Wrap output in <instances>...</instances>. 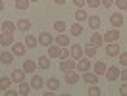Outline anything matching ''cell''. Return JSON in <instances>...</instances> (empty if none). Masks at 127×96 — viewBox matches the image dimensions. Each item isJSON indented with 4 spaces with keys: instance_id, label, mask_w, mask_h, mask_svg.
Segmentation results:
<instances>
[{
    "instance_id": "obj_28",
    "label": "cell",
    "mask_w": 127,
    "mask_h": 96,
    "mask_svg": "<svg viewBox=\"0 0 127 96\" xmlns=\"http://www.w3.org/2000/svg\"><path fill=\"white\" fill-rule=\"evenodd\" d=\"M12 85V77H0V90H8Z\"/></svg>"
},
{
    "instance_id": "obj_33",
    "label": "cell",
    "mask_w": 127,
    "mask_h": 96,
    "mask_svg": "<svg viewBox=\"0 0 127 96\" xmlns=\"http://www.w3.org/2000/svg\"><path fill=\"white\" fill-rule=\"evenodd\" d=\"M85 56H87V58H95V56H96V46L89 44V46L85 48Z\"/></svg>"
},
{
    "instance_id": "obj_4",
    "label": "cell",
    "mask_w": 127,
    "mask_h": 96,
    "mask_svg": "<svg viewBox=\"0 0 127 96\" xmlns=\"http://www.w3.org/2000/svg\"><path fill=\"white\" fill-rule=\"evenodd\" d=\"M69 52H71V58H73V60H81V58L85 56V48L79 46V44H73V46L69 48Z\"/></svg>"
},
{
    "instance_id": "obj_8",
    "label": "cell",
    "mask_w": 127,
    "mask_h": 96,
    "mask_svg": "<svg viewBox=\"0 0 127 96\" xmlns=\"http://www.w3.org/2000/svg\"><path fill=\"white\" fill-rule=\"evenodd\" d=\"M25 50H27V46L21 44V42H14V44H12V54H14V56H23Z\"/></svg>"
},
{
    "instance_id": "obj_38",
    "label": "cell",
    "mask_w": 127,
    "mask_h": 96,
    "mask_svg": "<svg viewBox=\"0 0 127 96\" xmlns=\"http://www.w3.org/2000/svg\"><path fill=\"white\" fill-rule=\"evenodd\" d=\"M87 6H91V8H98V6H102V2H100V0H87Z\"/></svg>"
},
{
    "instance_id": "obj_44",
    "label": "cell",
    "mask_w": 127,
    "mask_h": 96,
    "mask_svg": "<svg viewBox=\"0 0 127 96\" xmlns=\"http://www.w3.org/2000/svg\"><path fill=\"white\" fill-rule=\"evenodd\" d=\"M54 4H58V6H62V4H65V0H54Z\"/></svg>"
},
{
    "instance_id": "obj_42",
    "label": "cell",
    "mask_w": 127,
    "mask_h": 96,
    "mask_svg": "<svg viewBox=\"0 0 127 96\" xmlns=\"http://www.w3.org/2000/svg\"><path fill=\"white\" fill-rule=\"evenodd\" d=\"M119 79L123 81V83H127V67H125V69H123L121 73H119Z\"/></svg>"
},
{
    "instance_id": "obj_25",
    "label": "cell",
    "mask_w": 127,
    "mask_h": 96,
    "mask_svg": "<svg viewBox=\"0 0 127 96\" xmlns=\"http://www.w3.org/2000/svg\"><path fill=\"white\" fill-rule=\"evenodd\" d=\"M106 69H108V67H106V64H104V62H96V64H95V73L98 75V77H100V75H104V73H106Z\"/></svg>"
},
{
    "instance_id": "obj_23",
    "label": "cell",
    "mask_w": 127,
    "mask_h": 96,
    "mask_svg": "<svg viewBox=\"0 0 127 96\" xmlns=\"http://www.w3.org/2000/svg\"><path fill=\"white\" fill-rule=\"evenodd\" d=\"M69 33H71L73 37H79L81 33H83V27H81V23H79V21H75V23H73L71 27H69Z\"/></svg>"
},
{
    "instance_id": "obj_22",
    "label": "cell",
    "mask_w": 127,
    "mask_h": 96,
    "mask_svg": "<svg viewBox=\"0 0 127 96\" xmlns=\"http://www.w3.org/2000/svg\"><path fill=\"white\" fill-rule=\"evenodd\" d=\"M73 16H75V21H79V23H81V21H85V19H89V14L83 8H77V12H75Z\"/></svg>"
},
{
    "instance_id": "obj_35",
    "label": "cell",
    "mask_w": 127,
    "mask_h": 96,
    "mask_svg": "<svg viewBox=\"0 0 127 96\" xmlns=\"http://www.w3.org/2000/svg\"><path fill=\"white\" fill-rule=\"evenodd\" d=\"M89 96H100V88L96 87V85H91V88H89Z\"/></svg>"
},
{
    "instance_id": "obj_5",
    "label": "cell",
    "mask_w": 127,
    "mask_h": 96,
    "mask_svg": "<svg viewBox=\"0 0 127 96\" xmlns=\"http://www.w3.org/2000/svg\"><path fill=\"white\" fill-rule=\"evenodd\" d=\"M64 81H65L67 85H75V83L79 81V75H77V71H75V69H71V71H65Z\"/></svg>"
},
{
    "instance_id": "obj_36",
    "label": "cell",
    "mask_w": 127,
    "mask_h": 96,
    "mask_svg": "<svg viewBox=\"0 0 127 96\" xmlns=\"http://www.w3.org/2000/svg\"><path fill=\"white\" fill-rule=\"evenodd\" d=\"M118 58H119V64L123 65V67H127V52H119Z\"/></svg>"
},
{
    "instance_id": "obj_26",
    "label": "cell",
    "mask_w": 127,
    "mask_h": 96,
    "mask_svg": "<svg viewBox=\"0 0 127 96\" xmlns=\"http://www.w3.org/2000/svg\"><path fill=\"white\" fill-rule=\"evenodd\" d=\"M37 65H39L40 69H48V67H50V56H40Z\"/></svg>"
},
{
    "instance_id": "obj_13",
    "label": "cell",
    "mask_w": 127,
    "mask_h": 96,
    "mask_svg": "<svg viewBox=\"0 0 127 96\" xmlns=\"http://www.w3.org/2000/svg\"><path fill=\"white\" fill-rule=\"evenodd\" d=\"M110 23L118 29V27H121L123 25V14H112L110 16Z\"/></svg>"
},
{
    "instance_id": "obj_11",
    "label": "cell",
    "mask_w": 127,
    "mask_h": 96,
    "mask_svg": "<svg viewBox=\"0 0 127 96\" xmlns=\"http://www.w3.org/2000/svg\"><path fill=\"white\" fill-rule=\"evenodd\" d=\"M25 75H27V73H25L23 69H14V71H12V81H14V83H23Z\"/></svg>"
},
{
    "instance_id": "obj_41",
    "label": "cell",
    "mask_w": 127,
    "mask_h": 96,
    "mask_svg": "<svg viewBox=\"0 0 127 96\" xmlns=\"http://www.w3.org/2000/svg\"><path fill=\"white\" fill-rule=\"evenodd\" d=\"M100 2H102V6H104V8H112V4H114L116 0H100Z\"/></svg>"
},
{
    "instance_id": "obj_27",
    "label": "cell",
    "mask_w": 127,
    "mask_h": 96,
    "mask_svg": "<svg viewBox=\"0 0 127 96\" xmlns=\"http://www.w3.org/2000/svg\"><path fill=\"white\" fill-rule=\"evenodd\" d=\"M60 50H62V48L58 46V44H50V46H48V56L50 58H58L60 56Z\"/></svg>"
},
{
    "instance_id": "obj_47",
    "label": "cell",
    "mask_w": 127,
    "mask_h": 96,
    "mask_svg": "<svg viewBox=\"0 0 127 96\" xmlns=\"http://www.w3.org/2000/svg\"><path fill=\"white\" fill-rule=\"evenodd\" d=\"M125 12H127V10H125Z\"/></svg>"
},
{
    "instance_id": "obj_14",
    "label": "cell",
    "mask_w": 127,
    "mask_h": 96,
    "mask_svg": "<svg viewBox=\"0 0 127 96\" xmlns=\"http://www.w3.org/2000/svg\"><path fill=\"white\" fill-rule=\"evenodd\" d=\"M104 75H106V79L112 83V81L119 79V69H118V67H110V69H106V73H104Z\"/></svg>"
},
{
    "instance_id": "obj_34",
    "label": "cell",
    "mask_w": 127,
    "mask_h": 96,
    "mask_svg": "<svg viewBox=\"0 0 127 96\" xmlns=\"http://www.w3.org/2000/svg\"><path fill=\"white\" fill-rule=\"evenodd\" d=\"M69 56H71V52H69L65 46H62V50H60V56H58V58H60V60H67Z\"/></svg>"
},
{
    "instance_id": "obj_10",
    "label": "cell",
    "mask_w": 127,
    "mask_h": 96,
    "mask_svg": "<svg viewBox=\"0 0 127 96\" xmlns=\"http://www.w3.org/2000/svg\"><path fill=\"white\" fill-rule=\"evenodd\" d=\"M37 67H39V65L35 64L33 60H25V62H23V71L27 73V75H33V73H35V69H37Z\"/></svg>"
},
{
    "instance_id": "obj_43",
    "label": "cell",
    "mask_w": 127,
    "mask_h": 96,
    "mask_svg": "<svg viewBox=\"0 0 127 96\" xmlns=\"http://www.w3.org/2000/svg\"><path fill=\"white\" fill-rule=\"evenodd\" d=\"M4 92H6L8 96H16L17 92H19V90H10V88H8V90H4Z\"/></svg>"
},
{
    "instance_id": "obj_1",
    "label": "cell",
    "mask_w": 127,
    "mask_h": 96,
    "mask_svg": "<svg viewBox=\"0 0 127 96\" xmlns=\"http://www.w3.org/2000/svg\"><path fill=\"white\" fill-rule=\"evenodd\" d=\"M16 40H14V33H8V31H2L0 33V44L2 46H12Z\"/></svg>"
},
{
    "instance_id": "obj_18",
    "label": "cell",
    "mask_w": 127,
    "mask_h": 96,
    "mask_svg": "<svg viewBox=\"0 0 127 96\" xmlns=\"http://www.w3.org/2000/svg\"><path fill=\"white\" fill-rule=\"evenodd\" d=\"M87 21H89V27H91L93 31H96V29L100 27V17H98V16H89Z\"/></svg>"
},
{
    "instance_id": "obj_3",
    "label": "cell",
    "mask_w": 127,
    "mask_h": 96,
    "mask_svg": "<svg viewBox=\"0 0 127 96\" xmlns=\"http://www.w3.org/2000/svg\"><path fill=\"white\" fill-rule=\"evenodd\" d=\"M52 42H54V37H52L50 33L44 31V33H40V35H39V44H40V46H46L48 48Z\"/></svg>"
},
{
    "instance_id": "obj_19",
    "label": "cell",
    "mask_w": 127,
    "mask_h": 96,
    "mask_svg": "<svg viewBox=\"0 0 127 96\" xmlns=\"http://www.w3.org/2000/svg\"><path fill=\"white\" fill-rule=\"evenodd\" d=\"M29 29H31V21H29V19H19V21H17V31L27 33Z\"/></svg>"
},
{
    "instance_id": "obj_9",
    "label": "cell",
    "mask_w": 127,
    "mask_h": 96,
    "mask_svg": "<svg viewBox=\"0 0 127 96\" xmlns=\"http://www.w3.org/2000/svg\"><path fill=\"white\" fill-rule=\"evenodd\" d=\"M118 54H119V44L108 42V44H106V56L112 58V56H118Z\"/></svg>"
},
{
    "instance_id": "obj_7",
    "label": "cell",
    "mask_w": 127,
    "mask_h": 96,
    "mask_svg": "<svg viewBox=\"0 0 127 96\" xmlns=\"http://www.w3.org/2000/svg\"><path fill=\"white\" fill-rule=\"evenodd\" d=\"M29 85H31V88H33V90H39V88H42L44 81H42V77H40V75H35V73H33L31 83H29Z\"/></svg>"
},
{
    "instance_id": "obj_17",
    "label": "cell",
    "mask_w": 127,
    "mask_h": 96,
    "mask_svg": "<svg viewBox=\"0 0 127 96\" xmlns=\"http://www.w3.org/2000/svg\"><path fill=\"white\" fill-rule=\"evenodd\" d=\"M25 46L27 48H37L39 46V39L33 37V35H27V37H25Z\"/></svg>"
},
{
    "instance_id": "obj_15",
    "label": "cell",
    "mask_w": 127,
    "mask_h": 96,
    "mask_svg": "<svg viewBox=\"0 0 127 96\" xmlns=\"http://www.w3.org/2000/svg\"><path fill=\"white\" fill-rule=\"evenodd\" d=\"M83 81L89 83V85H96V83H98V75H96V73H91V71H85Z\"/></svg>"
},
{
    "instance_id": "obj_40",
    "label": "cell",
    "mask_w": 127,
    "mask_h": 96,
    "mask_svg": "<svg viewBox=\"0 0 127 96\" xmlns=\"http://www.w3.org/2000/svg\"><path fill=\"white\" fill-rule=\"evenodd\" d=\"M119 94H121V96H127V83H123V85L119 87Z\"/></svg>"
},
{
    "instance_id": "obj_6",
    "label": "cell",
    "mask_w": 127,
    "mask_h": 96,
    "mask_svg": "<svg viewBox=\"0 0 127 96\" xmlns=\"http://www.w3.org/2000/svg\"><path fill=\"white\" fill-rule=\"evenodd\" d=\"M102 39H104V42H116L119 39V31L118 29H108V33L104 35Z\"/></svg>"
},
{
    "instance_id": "obj_30",
    "label": "cell",
    "mask_w": 127,
    "mask_h": 96,
    "mask_svg": "<svg viewBox=\"0 0 127 96\" xmlns=\"http://www.w3.org/2000/svg\"><path fill=\"white\" fill-rule=\"evenodd\" d=\"M29 92H31V85H27V83H19V94L21 96H27L29 94Z\"/></svg>"
},
{
    "instance_id": "obj_37",
    "label": "cell",
    "mask_w": 127,
    "mask_h": 96,
    "mask_svg": "<svg viewBox=\"0 0 127 96\" xmlns=\"http://www.w3.org/2000/svg\"><path fill=\"white\" fill-rule=\"evenodd\" d=\"M114 4H116L119 10H127V0H116Z\"/></svg>"
},
{
    "instance_id": "obj_29",
    "label": "cell",
    "mask_w": 127,
    "mask_h": 96,
    "mask_svg": "<svg viewBox=\"0 0 127 96\" xmlns=\"http://www.w3.org/2000/svg\"><path fill=\"white\" fill-rule=\"evenodd\" d=\"M17 29V25L14 23V21H4L2 23V31H8V33H14Z\"/></svg>"
},
{
    "instance_id": "obj_31",
    "label": "cell",
    "mask_w": 127,
    "mask_h": 96,
    "mask_svg": "<svg viewBox=\"0 0 127 96\" xmlns=\"http://www.w3.org/2000/svg\"><path fill=\"white\" fill-rule=\"evenodd\" d=\"M14 4H16L17 10H27V8H29V4H31V0H16Z\"/></svg>"
},
{
    "instance_id": "obj_16",
    "label": "cell",
    "mask_w": 127,
    "mask_h": 96,
    "mask_svg": "<svg viewBox=\"0 0 127 96\" xmlns=\"http://www.w3.org/2000/svg\"><path fill=\"white\" fill-rule=\"evenodd\" d=\"M54 40H56L58 46H67V44H69V37H67L65 33H58V37H56Z\"/></svg>"
},
{
    "instance_id": "obj_2",
    "label": "cell",
    "mask_w": 127,
    "mask_h": 96,
    "mask_svg": "<svg viewBox=\"0 0 127 96\" xmlns=\"http://www.w3.org/2000/svg\"><path fill=\"white\" fill-rule=\"evenodd\" d=\"M60 69H62L64 73L65 71H71V69H77V60H62L60 62Z\"/></svg>"
},
{
    "instance_id": "obj_46",
    "label": "cell",
    "mask_w": 127,
    "mask_h": 96,
    "mask_svg": "<svg viewBox=\"0 0 127 96\" xmlns=\"http://www.w3.org/2000/svg\"><path fill=\"white\" fill-rule=\"evenodd\" d=\"M31 2H39V0H31Z\"/></svg>"
},
{
    "instance_id": "obj_24",
    "label": "cell",
    "mask_w": 127,
    "mask_h": 96,
    "mask_svg": "<svg viewBox=\"0 0 127 96\" xmlns=\"http://www.w3.org/2000/svg\"><path fill=\"white\" fill-rule=\"evenodd\" d=\"M46 88H50V90H58V88H60V81L56 79V77H50V79L46 81Z\"/></svg>"
},
{
    "instance_id": "obj_12",
    "label": "cell",
    "mask_w": 127,
    "mask_h": 96,
    "mask_svg": "<svg viewBox=\"0 0 127 96\" xmlns=\"http://www.w3.org/2000/svg\"><path fill=\"white\" fill-rule=\"evenodd\" d=\"M91 65H93V64H91V58H85V60L81 58L79 62H77V69L85 73V71H89V69H91Z\"/></svg>"
},
{
    "instance_id": "obj_45",
    "label": "cell",
    "mask_w": 127,
    "mask_h": 96,
    "mask_svg": "<svg viewBox=\"0 0 127 96\" xmlns=\"http://www.w3.org/2000/svg\"><path fill=\"white\" fill-rule=\"evenodd\" d=\"M2 10H4V0H0V14H2Z\"/></svg>"
},
{
    "instance_id": "obj_21",
    "label": "cell",
    "mask_w": 127,
    "mask_h": 96,
    "mask_svg": "<svg viewBox=\"0 0 127 96\" xmlns=\"http://www.w3.org/2000/svg\"><path fill=\"white\" fill-rule=\"evenodd\" d=\"M102 42H104V39H102V35H100V33H93V37H91V44H93V46H96V48H98V46H100V44H102Z\"/></svg>"
},
{
    "instance_id": "obj_32",
    "label": "cell",
    "mask_w": 127,
    "mask_h": 96,
    "mask_svg": "<svg viewBox=\"0 0 127 96\" xmlns=\"http://www.w3.org/2000/svg\"><path fill=\"white\" fill-rule=\"evenodd\" d=\"M65 29H67L65 21H54V31H56V33H64Z\"/></svg>"
},
{
    "instance_id": "obj_39",
    "label": "cell",
    "mask_w": 127,
    "mask_h": 96,
    "mask_svg": "<svg viewBox=\"0 0 127 96\" xmlns=\"http://www.w3.org/2000/svg\"><path fill=\"white\" fill-rule=\"evenodd\" d=\"M73 4H75V8H83L87 4V0H73Z\"/></svg>"
},
{
    "instance_id": "obj_20",
    "label": "cell",
    "mask_w": 127,
    "mask_h": 96,
    "mask_svg": "<svg viewBox=\"0 0 127 96\" xmlns=\"http://www.w3.org/2000/svg\"><path fill=\"white\" fill-rule=\"evenodd\" d=\"M0 62L4 65H10L14 62V54H12V52H2V54H0Z\"/></svg>"
}]
</instances>
